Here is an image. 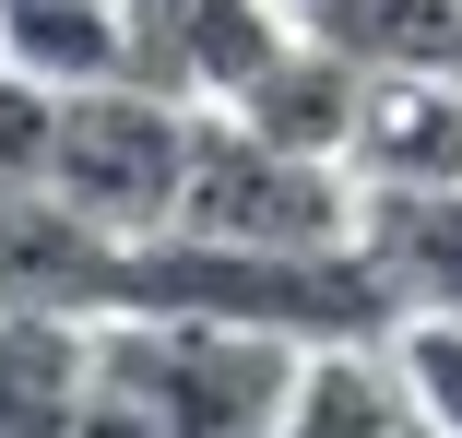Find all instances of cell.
Masks as SVG:
<instances>
[{"label": "cell", "instance_id": "cell-12", "mask_svg": "<svg viewBox=\"0 0 462 438\" xmlns=\"http://www.w3.org/2000/svg\"><path fill=\"white\" fill-rule=\"evenodd\" d=\"M297 24L367 71H462V0H309Z\"/></svg>", "mask_w": 462, "mask_h": 438}, {"label": "cell", "instance_id": "cell-16", "mask_svg": "<svg viewBox=\"0 0 462 438\" xmlns=\"http://www.w3.org/2000/svg\"><path fill=\"white\" fill-rule=\"evenodd\" d=\"M415 438H439V426H415Z\"/></svg>", "mask_w": 462, "mask_h": 438}, {"label": "cell", "instance_id": "cell-4", "mask_svg": "<svg viewBox=\"0 0 462 438\" xmlns=\"http://www.w3.org/2000/svg\"><path fill=\"white\" fill-rule=\"evenodd\" d=\"M285 48H297L285 0H131V83L178 107H237Z\"/></svg>", "mask_w": 462, "mask_h": 438}, {"label": "cell", "instance_id": "cell-9", "mask_svg": "<svg viewBox=\"0 0 462 438\" xmlns=\"http://www.w3.org/2000/svg\"><path fill=\"white\" fill-rule=\"evenodd\" d=\"M83 368H96V320L0 308V438H71L83 426Z\"/></svg>", "mask_w": 462, "mask_h": 438}, {"label": "cell", "instance_id": "cell-2", "mask_svg": "<svg viewBox=\"0 0 462 438\" xmlns=\"http://www.w3.org/2000/svg\"><path fill=\"white\" fill-rule=\"evenodd\" d=\"M190 142H202V107L154 96V83H83V96H60L48 190L107 237H166L190 202Z\"/></svg>", "mask_w": 462, "mask_h": 438}, {"label": "cell", "instance_id": "cell-1", "mask_svg": "<svg viewBox=\"0 0 462 438\" xmlns=\"http://www.w3.org/2000/svg\"><path fill=\"white\" fill-rule=\"evenodd\" d=\"M309 356L320 343H297V332L107 308L71 438H273L285 403H297V379H309Z\"/></svg>", "mask_w": 462, "mask_h": 438}, {"label": "cell", "instance_id": "cell-13", "mask_svg": "<svg viewBox=\"0 0 462 438\" xmlns=\"http://www.w3.org/2000/svg\"><path fill=\"white\" fill-rule=\"evenodd\" d=\"M48 154H60V83L0 59V202L13 190H48Z\"/></svg>", "mask_w": 462, "mask_h": 438}, {"label": "cell", "instance_id": "cell-10", "mask_svg": "<svg viewBox=\"0 0 462 438\" xmlns=\"http://www.w3.org/2000/svg\"><path fill=\"white\" fill-rule=\"evenodd\" d=\"M415 426H427V403L392 368V343H320L273 438H415Z\"/></svg>", "mask_w": 462, "mask_h": 438}, {"label": "cell", "instance_id": "cell-5", "mask_svg": "<svg viewBox=\"0 0 462 438\" xmlns=\"http://www.w3.org/2000/svg\"><path fill=\"white\" fill-rule=\"evenodd\" d=\"M356 249L403 320H462V178H356Z\"/></svg>", "mask_w": 462, "mask_h": 438}, {"label": "cell", "instance_id": "cell-15", "mask_svg": "<svg viewBox=\"0 0 462 438\" xmlns=\"http://www.w3.org/2000/svg\"><path fill=\"white\" fill-rule=\"evenodd\" d=\"M285 13H309V0H285Z\"/></svg>", "mask_w": 462, "mask_h": 438}, {"label": "cell", "instance_id": "cell-6", "mask_svg": "<svg viewBox=\"0 0 462 438\" xmlns=\"http://www.w3.org/2000/svg\"><path fill=\"white\" fill-rule=\"evenodd\" d=\"M107 273H119V237L83 225L60 190H13V202H0V308L107 320Z\"/></svg>", "mask_w": 462, "mask_h": 438}, {"label": "cell", "instance_id": "cell-11", "mask_svg": "<svg viewBox=\"0 0 462 438\" xmlns=\"http://www.w3.org/2000/svg\"><path fill=\"white\" fill-rule=\"evenodd\" d=\"M0 59L60 96L131 83V0H0Z\"/></svg>", "mask_w": 462, "mask_h": 438}, {"label": "cell", "instance_id": "cell-3", "mask_svg": "<svg viewBox=\"0 0 462 438\" xmlns=\"http://www.w3.org/2000/svg\"><path fill=\"white\" fill-rule=\"evenodd\" d=\"M178 225L190 237H237V249H344L356 237V166L285 154V142H261L237 107H202Z\"/></svg>", "mask_w": 462, "mask_h": 438}, {"label": "cell", "instance_id": "cell-8", "mask_svg": "<svg viewBox=\"0 0 462 438\" xmlns=\"http://www.w3.org/2000/svg\"><path fill=\"white\" fill-rule=\"evenodd\" d=\"M356 178H462V71H367Z\"/></svg>", "mask_w": 462, "mask_h": 438}, {"label": "cell", "instance_id": "cell-14", "mask_svg": "<svg viewBox=\"0 0 462 438\" xmlns=\"http://www.w3.org/2000/svg\"><path fill=\"white\" fill-rule=\"evenodd\" d=\"M392 368L415 379L427 426H439V438H462V320H403V332H392Z\"/></svg>", "mask_w": 462, "mask_h": 438}, {"label": "cell", "instance_id": "cell-7", "mask_svg": "<svg viewBox=\"0 0 462 438\" xmlns=\"http://www.w3.org/2000/svg\"><path fill=\"white\" fill-rule=\"evenodd\" d=\"M356 107H367V59H344L332 36H309L297 24V48L273 59L249 96H237V119L261 131V142H285V154H320V166H344L356 154Z\"/></svg>", "mask_w": 462, "mask_h": 438}]
</instances>
